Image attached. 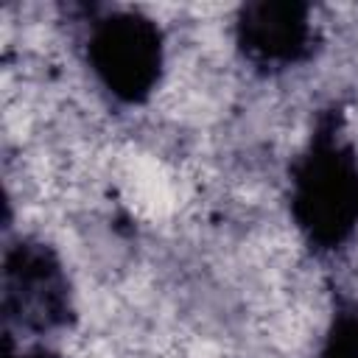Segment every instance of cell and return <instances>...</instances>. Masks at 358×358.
<instances>
[{
	"mask_svg": "<svg viewBox=\"0 0 358 358\" xmlns=\"http://www.w3.org/2000/svg\"><path fill=\"white\" fill-rule=\"evenodd\" d=\"M319 358H358V305L341 308L333 316Z\"/></svg>",
	"mask_w": 358,
	"mask_h": 358,
	"instance_id": "obj_5",
	"label": "cell"
},
{
	"mask_svg": "<svg viewBox=\"0 0 358 358\" xmlns=\"http://www.w3.org/2000/svg\"><path fill=\"white\" fill-rule=\"evenodd\" d=\"M291 210L316 249H336L358 224V157L350 145L316 137L294 168Z\"/></svg>",
	"mask_w": 358,
	"mask_h": 358,
	"instance_id": "obj_1",
	"label": "cell"
},
{
	"mask_svg": "<svg viewBox=\"0 0 358 358\" xmlns=\"http://www.w3.org/2000/svg\"><path fill=\"white\" fill-rule=\"evenodd\" d=\"M87 59L101 84L126 103H143L162 73V34L151 20L117 14L95 22Z\"/></svg>",
	"mask_w": 358,
	"mask_h": 358,
	"instance_id": "obj_2",
	"label": "cell"
},
{
	"mask_svg": "<svg viewBox=\"0 0 358 358\" xmlns=\"http://www.w3.org/2000/svg\"><path fill=\"white\" fill-rule=\"evenodd\" d=\"M17 358H59V355L50 352V350H31V352H22V355H17Z\"/></svg>",
	"mask_w": 358,
	"mask_h": 358,
	"instance_id": "obj_6",
	"label": "cell"
},
{
	"mask_svg": "<svg viewBox=\"0 0 358 358\" xmlns=\"http://www.w3.org/2000/svg\"><path fill=\"white\" fill-rule=\"evenodd\" d=\"M310 22L299 6H252L238 22V42L255 64H288L308 50Z\"/></svg>",
	"mask_w": 358,
	"mask_h": 358,
	"instance_id": "obj_4",
	"label": "cell"
},
{
	"mask_svg": "<svg viewBox=\"0 0 358 358\" xmlns=\"http://www.w3.org/2000/svg\"><path fill=\"white\" fill-rule=\"evenodd\" d=\"M67 282L45 243L22 241L6 257V313L22 327L48 330L64 322Z\"/></svg>",
	"mask_w": 358,
	"mask_h": 358,
	"instance_id": "obj_3",
	"label": "cell"
}]
</instances>
